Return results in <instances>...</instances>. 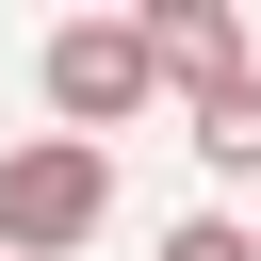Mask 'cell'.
<instances>
[{
  "label": "cell",
  "instance_id": "cell-4",
  "mask_svg": "<svg viewBox=\"0 0 261 261\" xmlns=\"http://www.w3.org/2000/svg\"><path fill=\"white\" fill-rule=\"evenodd\" d=\"M196 163H212V179H261V65H228V82L196 98Z\"/></svg>",
  "mask_w": 261,
  "mask_h": 261
},
{
  "label": "cell",
  "instance_id": "cell-5",
  "mask_svg": "<svg viewBox=\"0 0 261 261\" xmlns=\"http://www.w3.org/2000/svg\"><path fill=\"white\" fill-rule=\"evenodd\" d=\"M163 261H261V245H245L228 212H196V228H163Z\"/></svg>",
  "mask_w": 261,
  "mask_h": 261
},
{
  "label": "cell",
  "instance_id": "cell-3",
  "mask_svg": "<svg viewBox=\"0 0 261 261\" xmlns=\"http://www.w3.org/2000/svg\"><path fill=\"white\" fill-rule=\"evenodd\" d=\"M130 49H147V82L212 98V82L245 65V16H228V0H163V16H130Z\"/></svg>",
  "mask_w": 261,
  "mask_h": 261
},
{
  "label": "cell",
  "instance_id": "cell-1",
  "mask_svg": "<svg viewBox=\"0 0 261 261\" xmlns=\"http://www.w3.org/2000/svg\"><path fill=\"white\" fill-rule=\"evenodd\" d=\"M98 212H114L98 147H65V130L0 147V261H65V245H98Z\"/></svg>",
  "mask_w": 261,
  "mask_h": 261
},
{
  "label": "cell",
  "instance_id": "cell-2",
  "mask_svg": "<svg viewBox=\"0 0 261 261\" xmlns=\"http://www.w3.org/2000/svg\"><path fill=\"white\" fill-rule=\"evenodd\" d=\"M163 82H147V49H130V16H65L49 33V114H65V147H98L114 114H147Z\"/></svg>",
  "mask_w": 261,
  "mask_h": 261
}]
</instances>
